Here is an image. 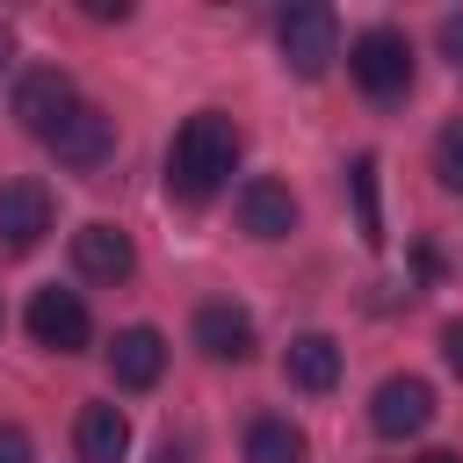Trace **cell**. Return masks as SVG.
<instances>
[{"instance_id": "obj_3", "label": "cell", "mask_w": 463, "mask_h": 463, "mask_svg": "<svg viewBox=\"0 0 463 463\" xmlns=\"http://www.w3.org/2000/svg\"><path fill=\"white\" fill-rule=\"evenodd\" d=\"M275 43H282V65H289L297 80H318V72L340 58V22H333V7L304 0V7H282Z\"/></svg>"}, {"instance_id": "obj_24", "label": "cell", "mask_w": 463, "mask_h": 463, "mask_svg": "<svg viewBox=\"0 0 463 463\" xmlns=\"http://www.w3.org/2000/svg\"><path fill=\"white\" fill-rule=\"evenodd\" d=\"M0 58H7V22H0Z\"/></svg>"}, {"instance_id": "obj_4", "label": "cell", "mask_w": 463, "mask_h": 463, "mask_svg": "<svg viewBox=\"0 0 463 463\" xmlns=\"http://www.w3.org/2000/svg\"><path fill=\"white\" fill-rule=\"evenodd\" d=\"M51 152H58V166H72V174H101L109 159H116V116L109 109H94V101H80L51 137H43Z\"/></svg>"}, {"instance_id": "obj_7", "label": "cell", "mask_w": 463, "mask_h": 463, "mask_svg": "<svg viewBox=\"0 0 463 463\" xmlns=\"http://www.w3.org/2000/svg\"><path fill=\"white\" fill-rule=\"evenodd\" d=\"M72 109H80V94H72V80H65L58 65H36V72H22V80H14V116H22V130L51 137Z\"/></svg>"}, {"instance_id": "obj_6", "label": "cell", "mask_w": 463, "mask_h": 463, "mask_svg": "<svg viewBox=\"0 0 463 463\" xmlns=\"http://www.w3.org/2000/svg\"><path fill=\"white\" fill-rule=\"evenodd\" d=\"M434 420V391H427V376H383L376 383V398H369V427L383 434V441H405V434H420Z\"/></svg>"}, {"instance_id": "obj_14", "label": "cell", "mask_w": 463, "mask_h": 463, "mask_svg": "<svg viewBox=\"0 0 463 463\" xmlns=\"http://www.w3.org/2000/svg\"><path fill=\"white\" fill-rule=\"evenodd\" d=\"M72 441H80V463H123V456H130V420H123V405H80Z\"/></svg>"}, {"instance_id": "obj_2", "label": "cell", "mask_w": 463, "mask_h": 463, "mask_svg": "<svg viewBox=\"0 0 463 463\" xmlns=\"http://www.w3.org/2000/svg\"><path fill=\"white\" fill-rule=\"evenodd\" d=\"M347 72H354V87H362L369 101H398V94L412 87V43H405V29H391V22L362 29V36L347 43Z\"/></svg>"}, {"instance_id": "obj_13", "label": "cell", "mask_w": 463, "mask_h": 463, "mask_svg": "<svg viewBox=\"0 0 463 463\" xmlns=\"http://www.w3.org/2000/svg\"><path fill=\"white\" fill-rule=\"evenodd\" d=\"M282 376H289L297 391H333V383H340V340H333V333H297V340L282 347Z\"/></svg>"}, {"instance_id": "obj_10", "label": "cell", "mask_w": 463, "mask_h": 463, "mask_svg": "<svg viewBox=\"0 0 463 463\" xmlns=\"http://www.w3.org/2000/svg\"><path fill=\"white\" fill-rule=\"evenodd\" d=\"M195 347L210 362H246L253 354V318L232 297H210V304H195Z\"/></svg>"}, {"instance_id": "obj_12", "label": "cell", "mask_w": 463, "mask_h": 463, "mask_svg": "<svg viewBox=\"0 0 463 463\" xmlns=\"http://www.w3.org/2000/svg\"><path fill=\"white\" fill-rule=\"evenodd\" d=\"M239 224H246L253 239H289V232H297V195L260 174V181L239 188Z\"/></svg>"}, {"instance_id": "obj_9", "label": "cell", "mask_w": 463, "mask_h": 463, "mask_svg": "<svg viewBox=\"0 0 463 463\" xmlns=\"http://www.w3.org/2000/svg\"><path fill=\"white\" fill-rule=\"evenodd\" d=\"M51 232V188L43 181H0V246L29 253Z\"/></svg>"}, {"instance_id": "obj_1", "label": "cell", "mask_w": 463, "mask_h": 463, "mask_svg": "<svg viewBox=\"0 0 463 463\" xmlns=\"http://www.w3.org/2000/svg\"><path fill=\"white\" fill-rule=\"evenodd\" d=\"M232 166H239V123H232L224 109H195V116L174 130V145H166V195L210 203V195L232 181Z\"/></svg>"}, {"instance_id": "obj_8", "label": "cell", "mask_w": 463, "mask_h": 463, "mask_svg": "<svg viewBox=\"0 0 463 463\" xmlns=\"http://www.w3.org/2000/svg\"><path fill=\"white\" fill-rule=\"evenodd\" d=\"M72 268L87 275V282H130V268H137V246H130V232L123 224H80L72 232Z\"/></svg>"}, {"instance_id": "obj_5", "label": "cell", "mask_w": 463, "mask_h": 463, "mask_svg": "<svg viewBox=\"0 0 463 463\" xmlns=\"http://www.w3.org/2000/svg\"><path fill=\"white\" fill-rule=\"evenodd\" d=\"M29 340H36V347H58V354H80V347L94 340V318H87L80 289L43 282V289L29 297Z\"/></svg>"}, {"instance_id": "obj_21", "label": "cell", "mask_w": 463, "mask_h": 463, "mask_svg": "<svg viewBox=\"0 0 463 463\" xmlns=\"http://www.w3.org/2000/svg\"><path fill=\"white\" fill-rule=\"evenodd\" d=\"M87 14H94V22H123L130 7H123V0H87Z\"/></svg>"}, {"instance_id": "obj_20", "label": "cell", "mask_w": 463, "mask_h": 463, "mask_svg": "<svg viewBox=\"0 0 463 463\" xmlns=\"http://www.w3.org/2000/svg\"><path fill=\"white\" fill-rule=\"evenodd\" d=\"M441 362L463 376V318H449V326H441Z\"/></svg>"}, {"instance_id": "obj_16", "label": "cell", "mask_w": 463, "mask_h": 463, "mask_svg": "<svg viewBox=\"0 0 463 463\" xmlns=\"http://www.w3.org/2000/svg\"><path fill=\"white\" fill-rule=\"evenodd\" d=\"M434 174H441L449 195H463V116L441 123V137H434Z\"/></svg>"}, {"instance_id": "obj_19", "label": "cell", "mask_w": 463, "mask_h": 463, "mask_svg": "<svg viewBox=\"0 0 463 463\" xmlns=\"http://www.w3.org/2000/svg\"><path fill=\"white\" fill-rule=\"evenodd\" d=\"M434 43H441V58H449V65H463V7H449V14H441Z\"/></svg>"}, {"instance_id": "obj_23", "label": "cell", "mask_w": 463, "mask_h": 463, "mask_svg": "<svg viewBox=\"0 0 463 463\" xmlns=\"http://www.w3.org/2000/svg\"><path fill=\"white\" fill-rule=\"evenodd\" d=\"M159 463H181V456H174V449H159Z\"/></svg>"}, {"instance_id": "obj_18", "label": "cell", "mask_w": 463, "mask_h": 463, "mask_svg": "<svg viewBox=\"0 0 463 463\" xmlns=\"http://www.w3.org/2000/svg\"><path fill=\"white\" fill-rule=\"evenodd\" d=\"M0 463H36V441H29V427L0 420Z\"/></svg>"}, {"instance_id": "obj_17", "label": "cell", "mask_w": 463, "mask_h": 463, "mask_svg": "<svg viewBox=\"0 0 463 463\" xmlns=\"http://www.w3.org/2000/svg\"><path fill=\"white\" fill-rule=\"evenodd\" d=\"M354 195H362V239L383 246V224H376V159H354Z\"/></svg>"}, {"instance_id": "obj_11", "label": "cell", "mask_w": 463, "mask_h": 463, "mask_svg": "<svg viewBox=\"0 0 463 463\" xmlns=\"http://www.w3.org/2000/svg\"><path fill=\"white\" fill-rule=\"evenodd\" d=\"M159 369H166V340H159L152 326H123V333L109 340V376H116L123 391H152Z\"/></svg>"}, {"instance_id": "obj_15", "label": "cell", "mask_w": 463, "mask_h": 463, "mask_svg": "<svg viewBox=\"0 0 463 463\" xmlns=\"http://www.w3.org/2000/svg\"><path fill=\"white\" fill-rule=\"evenodd\" d=\"M304 427H289L282 412H260L253 427H246V463H304Z\"/></svg>"}, {"instance_id": "obj_22", "label": "cell", "mask_w": 463, "mask_h": 463, "mask_svg": "<svg viewBox=\"0 0 463 463\" xmlns=\"http://www.w3.org/2000/svg\"><path fill=\"white\" fill-rule=\"evenodd\" d=\"M420 463H463V456H456V449H427Z\"/></svg>"}]
</instances>
